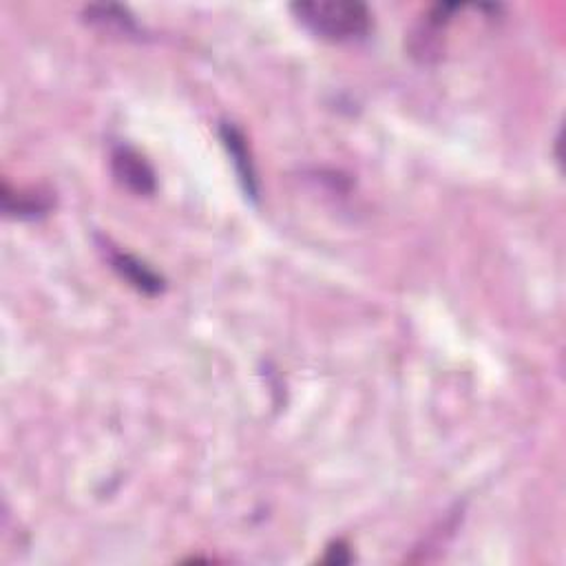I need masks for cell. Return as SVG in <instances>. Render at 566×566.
I'll use <instances>...</instances> for the list:
<instances>
[{"label":"cell","instance_id":"cell-1","mask_svg":"<svg viewBox=\"0 0 566 566\" xmlns=\"http://www.w3.org/2000/svg\"><path fill=\"white\" fill-rule=\"evenodd\" d=\"M292 14L312 36L330 42H354L369 34L372 14L363 3L345 0H312L292 5Z\"/></svg>","mask_w":566,"mask_h":566},{"label":"cell","instance_id":"cell-4","mask_svg":"<svg viewBox=\"0 0 566 566\" xmlns=\"http://www.w3.org/2000/svg\"><path fill=\"white\" fill-rule=\"evenodd\" d=\"M222 138H224V144L230 151V158L235 162L239 179L243 181L246 193L250 198H257V177H255V168H253V162H250L248 147H246V140H243L241 131L237 127H232V124H224Z\"/></svg>","mask_w":566,"mask_h":566},{"label":"cell","instance_id":"cell-2","mask_svg":"<svg viewBox=\"0 0 566 566\" xmlns=\"http://www.w3.org/2000/svg\"><path fill=\"white\" fill-rule=\"evenodd\" d=\"M111 168L115 179L136 196H151L155 191V173L149 162L131 147H115L111 153Z\"/></svg>","mask_w":566,"mask_h":566},{"label":"cell","instance_id":"cell-3","mask_svg":"<svg viewBox=\"0 0 566 566\" xmlns=\"http://www.w3.org/2000/svg\"><path fill=\"white\" fill-rule=\"evenodd\" d=\"M106 257L111 268L124 279L129 281V286L138 288L144 294H160L164 290V281L162 277H158L147 264H142L140 260L131 257L129 253H122V250L109 248Z\"/></svg>","mask_w":566,"mask_h":566}]
</instances>
